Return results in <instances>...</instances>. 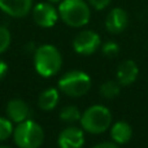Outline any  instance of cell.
I'll return each mask as SVG.
<instances>
[{
    "label": "cell",
    "instance_id": "obj_1",
    "mask_svg": "<svg viewBox=\"0 0 148 148\" xmlns=\"http://www.w3.org/2000/svg\"><path fill=\"white\" fill-rule=\"evenodd\" d=\"M62 66V56L52 44H42L34 52V68L40 77L56 75Z\"/></svg>",
    "mask_w": 148,
    "mask_h": 148
},
{
    "label": "cell",
    "instance_id": "obj_2",
    "mask_svg": "<svg viewBox=\"0 0 148 148\" xmlns=\"http://www.w3.org/2000/svg\"><path fill=\"white\" fill-rule=\"evenodd\" d=\"M57 9L60 20L74 29L86 26L91 18V7L84 0H62Z\"/></svg>",
    "mask_w": 148,
    "mask_h": 148
},
{
    "label": "cell",
    "instance_id": "obj_3",
    "mask_svg": "<svg viewBox=\"0 0 148 148\" xmlns=\"http://www.w3.org/2000/svg\"><path fill=\"white\" fill-rule=\"evenodd\" d=\"M79 122L83 131L95 135L103 134L112 126V113L105 105L95 104L82 113Z\"/></svg>",
    "mask_w": 148,
    "mask_h": 148
},
{
    "label": "cell",
    "instance_id": "obj_4",
    "mask_svg": "<svg viewBox=\"0 0 148 148\" xmlns=\"http://www.w3.org/2000/svg\"><path fill=\"white\" fill-rule=\"evenodd\" d=\"M13 139L18 148H39L43 144L44 131L38 122L26 120L17 123L13 131Z\"/></svg>",
    "mask_w": 148,
    "mask_h": 148
},
{
    "label": "cell",
    "instance_id": "obj_5",
    "mask_svg": "<svg viewBox=\"0 0 148 148\" xmlns=\"http://www.w3.org/2000/svg\"><path fill=\"white\" fill-rule=\"evenodd\" d=\"M59 91L70 97H81L90 91L92 86L91 77L82 70H70L57 82Z\"/></svg>",
    "mask_w": 148,
    "mask_h": 148
},
{
    "label": "cell",
    "instance_id": "obj_6",
    "mask_svg": "<svg viewBox=\"0 0 148 148\" xmlns=\"http://www.w3.org/2000/svg\"><path fill=\"white\" fill-rule=\"evenodd\" d=\"M101 47L100 35L94 30H82L74 36L73 49L78 55L90 56Z\"/></svg>",
    "mask_w": 148,
    "mask_h": 148
},
{
    "label": "cell",
    "instance_id": "obj_7",
    "mask_svg": "<svg viewBox=\"0 0 148 148\" xmlns=\"http://www.w3.org/2000/svg\"><path fill=\"white\" fill-rule=\"evenodd\" d=\"M31 16H33L34 22L43 29L53 27L57 23V21L60 20L59 9L55 8L53 4H51L48 1L39 3L35 7H33Z\"/></svg>",
    "mask_w": 148,
    "mask_h": 148
},
{
    "label": "cell",
    "instance_id": "obj_8",
    "mask_svg": "<svg viewBox=\"0 0 148 148\" xmlns=\"http://www.w3.org/2000/svg\"><path fill=\"white\" fill-rule=\"evenodd\" d=\"M105 30L110 34H121L129 26V13L123 8L116 7L108 12L104 21Z\"/></svg>",
    "mask_w": 148,
    "mask_h": 148
},
{
    "label": "cell",
    "instance_id": "obj_9",
    "mask_svg": "<svg viewBox=\"0 0 148 148\" xmlns=\"http://www.w3.org/2000/svg\"><path fill=\"white\" fill-rule=\"evenodd\" d=\"M0 10L13 18L26 17L33 10V0H0Z\"/></svg>",
    "mask_w": 148,
    "mask_h": 148
},
{
    "label": "cell",
    "instance_id": "obj_10",
    "mask_svg": "<svg viewBox=\"0 0 148 148\" xmlns=\"http://www.w3.org/2000/svg\"><path fill=\"white\" fill-rule=\"evenodd\" d=\"M57 144L60 148H82L84 146L83 129L69 126L59 134Z\"/></svg>",
    "mask_w": 148,
    "mask_h": 148
},
{
    "label": "cell",
    "instance_id": "obj_11",
    "mask_svg": "<svg viewBox=\"0 0 148 148\" xmlns=\"http://www.w3.org/2000/svg\"><path fill=\"white\" fill-rule=\"evenodd\" d=\"M139 75V66L134 60H123L116 70V81L121 87L133 84Z\"/></svg>",
    "mask_w": 148,
    "mask_h": 148
},
{
    "label": "cell",
    "instance_id": "obj_12",
    "mask_svg": "<svg viewBox=\"0 0 148 148\" xmlns=\"http://www.w3.org/2000/svg\"><path fill=\"white\" fill-rule=\"evenodd\" d=\"M30 113L27 103L21 99H12L7 104V117L14 123H21L29 120Z\"/></svg>",
    "mask_w": 148,
    "mask_h": 148
},
{
    "label": "cell",
    "instance_id": "obj_13",
    "mask_svg": "<svg viewBox=\"0 0 148 148\" xmlns=\"http://www.w3.org/2000/svg\"><path fill=\"white\" fill-rule=\"evenodd\" d=\"M109 134L110 138H112V142L121 146V144H126L131 140V138H133V127L126 121H117V122H114L110 126Z\"/></svg>",
    "mask_w": 148,
    "mask_h": 148
},
{
    "label": "cell",
    "instance_id": "obj_14",
    "mask_svg": "<svg viewBox=\"0 0 148 148\" xmlns=\"http://www.w3.org/2000/svg\"><path fill=\"white\" fill-rule=\"evenodd\" d=\"M60 100V92L57 88H47L39 95L38 105L43 110H52L57 107Z\"/></svg>",
    "mask_w": 148,
    "mask_h": 148
},
{
    "label": "cell",
    "instance_id": "obj_15",
    "mask_svg": "<svg viewBox=\"0 0 148 148\" xmlns=\"http://www.w3.org/2000/svg\"><path fill=\"white\" fill-rule=\"evenodd\" d=\"M99 92L104 99L112 100V99H114V97H117L118 95H120L121 86L117 81H105L104 83L100 86Z\"/></svg>",
    "mask_w": 148,
    "mask_h": 148
},
{
    "label": "cell",
    "instance_id": "obj_16",
    "mask_svg": "<svg viewBox=\"0 0 148 148\" xmlns=\"http://www.w3.org/2000/svg\"><path fill=\"white\" fill-rule=\"evenodd\" d=\"M81 117H82V113L75 105H66L61 109L60 112V118L61 121L66 123H74V122H78L81 121Z\"/></svg>",
    "mask_w": 148,
    "mask_h": 148
},
{
    "label": "cell",
    "instance_id": "obj_17",
    "mask_svg": "<svg viewBox=\"0 0 148 148\" xmlns=\"http://www.w3.org/2000/svg\"><path fill=\"white\" fill-rule=\"evenodd\" d=\"M14 131L13 122L8 117H0V142H4Z\"/></svg>",
    "mask_w": 148,
    "mask_h": 148
},
{
    "label": "cell",
    "instance_id": "obj_18",
    "mask_svg": "<svg viewBox=\"0 0 148 148\" xmlns=\"http://www.w3.org/2000/svg\"><path fill=\"white\" fill-rule=\"evenodd\" d=\"M12 43V35L7 26L0 25V55L4 53Z\"/></svg>",
    "mask_w": 148,
    "mask_h": 148
},
{
    "label": "cell",
    "instance_id": "obj_19",
    "mask_svg": "<svg viewBox=\"0 0 148 148\" xmlns=\"http://www.w3.org/2000/svg\"><path fill=\"white\" fill-rule=\"evenodd\" d=\"M100 48H101L103 55H104L105 57H109V59L116 57L118 53H120V46H118V43H116L114 40L105 42V43L101 44Z\"/></svg>",
    "mask_w": 148,
    "mask_h": 148
},
{
    "label": "cell",
    "instance_id": "obj_20",
    "mask_svg": "<svg viewBox=\"0 0 148 148\" xmlns=\"http://www.w3.org/2000/svg\"><path fill=\"white\" fill-rule=\"evenodd\" d=\"M88 5L95 10H104L110 5L112 0H87Z\"/></svg>",
    "mask_w": 148,
    "mask_h": 148
},
{
    "label": "cell",
    "instance_id": "obj_21",
    "mask_svg": "<svg viewBox=\"0 0 148 148\" xmlns=\"http://www.w3.org/2000/svg\"><path fill=\"white\" fill-rule=\"evenodd\" d=\"M92 148H120V147L114 142H101V143L95 144Z\"/></svg>",
    "mask_w": 148,
    "mask_h": 148
},
{
    "label": "cell",
    "instance_id": "obj_22",
    "mask_svg": "<svg viewBox=\"0 0 148 148\" xmlns=\"http://www.w3.org/2000/svg\"><path fill=\"white\" fill-rule=\"evenodd\" d=\"M8 73V65L4 60L0 59V79H3Z\"/></svg>",
    "mask_w": 148,
    "mask_h": 148
},
{
    "label": "cell",
    "instance_id": "obj_23",
    "mask_svg": "<svg viewBox=\"0 0 148 148\" xmlns=\"http://www.w3.org/2000/svg\"><path fill=\"white\" fill-rule=\"evenodd\" d=\"M48 3H51V4H60V3L62 1V0H47Z\"/></svg>",
    "mask_w": 148,
    "mask_h": 148
},
{
    "label": "cell",
    "instance_id": "obj_24",
    "mask_svg": "<svg viewBox=\"0 0 148 148\" xmlns=\"http://www.w3.org/2000/svg\"><path fill=\"white\" fill-rule=\"evenodd\" d=\"M0 148H9V147H7V146H0Z\"/></svg>",
    "mask_w": 148,
    "mask_h": 148
}]
</instances>
